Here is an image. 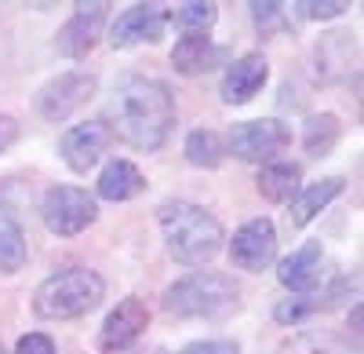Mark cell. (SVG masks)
<instances>
[{"instance_id": "obj_24", "label": "cell", "mask_w": 364, "mask_h": 354, "mask_svg": "<svg viewBox=\"0 0 364 354\" xmlns=\"http://www.w3.org/2000/svg\"><path fill=\"white\" fill-rule=\"evenodd\" d=\"M314 311H321V296H295V300H284V303H277V311H273V318L277 321H302L306 314H314Z\"/></svg>"}, {"instance_id": "obj_8", "label": "cell", "mask_w": 364, "mask_h": 354, "mask_svg": "<svg viewBox=\"0 0 364 354\" xmlns=\"http://www.w3.org/2000/svg\"><path fill=\"white\" fill-rule=\"evenodd\" d=\"M109 146V128L102 121H84V125H73L63 132V139H58V150H63V161L73 168V172H91L102 154Z\"/></svg>"}, {"instance_id": "obj_16", "label": "cell", "mask_w": 364, "mask_h": 354, "mask_svg": "<svg viewBox=\"0 0 364 354\" xmlns=\"http://www.w3.org/2000/svg\"><path fill=\"white\" fill-rule=\"evenodd\" d=\"M219 63V48L211 44V37L208 33H186L175 48H171V66L178 70V73H204V70H211Z\"/></svg>"}, {"instance_id": "obj_3", "label": "cell", "mask_w": 364, "mask_h": 354, "mask_svg": "<svg viewBox=\"0 0 364 354\" xmlns=\"http://www.w3.org/2000/svg\"><path fill=\"white\" fill-rule=\"evenodd\" d=\"M240 307V285L223 271H197L164 288V311L175 318H226Z\"/></svg>"}, {"instance_id": "obj_10", "label": "cell", "mask_w": 364, "mask_h": 354, "mask_svg": "<svg viewBox=\"0 0 364 354\" xmlns=\"http://www.w3.org/2000/svg\"><path fill=\"white\" fill-rule=\"evenodd\" d=\"M164 26H168V11L161 4H135L124 15H117V22L109 26V44L132 48L142 41H161Z\"/></svg>"}, {"instance_id": "obj_18", "label": "cell", "mask_w": 364, "mask_h": 354, "mask_svg": "<svg viewBox=\"0 0 364 354\" xmlns=\"http://www.w3.org/2000/svg\"><path fill=\"white\" fill-rule=\"evenodd\" d=\"M299 165H288V161H269L262 172H259V179H255V187H259V194L266 197V201H273V204H281V201H291L295 197V190H299Z\"/></svg>"}, {"instance_id": "obj_17", "label": "cell", "mask_w": 364, "mask_h": 354, "mask_svg": "<svg viewBox=\"0 0 364 354\" xmlns=\"http://www.w3.org/2000/svg\"><path fill=\"white\" fill-rule=\"evenodd\" d=\"M146 190V175L132 161H109L99 175V197L106 201H128Z\"/></svg>"}, {"instance_id": "obj_14", "label": "cell", "mask_w": 364, "mask_h": 354, "mask_svg": "<svg viewBox=\"0 0 364 354\" xmlns=\"http://www.w3.org/2000/svg\"><path fill=\"white\" fill-rule=\"evenodd\" d=\"M321 263H324V249H321V241H306L299 252H291L284 263H281V271H277V278H281V285H288L291 292H314L317 285H321Z\"/></svg>"}, {"instance_id": "obj_11", "label": "cell", "mask_w": 364, "mask_h": 354, "mask_svg": "<svg viewBox=\"0 0 364 354\" xmlns=\"http://www.w3.org/2000/svg\"><path fill=\"white\" fill-rule=\"evenodd\" d=\"M106 8L102 0H91V4H77L70 22L63 26V33H58V51L70 55V58H80L95 48L99 33H102V22H106Z\"/></svg>"}, {"instance_id": "obj_21", "label": "cell", "mask_w": 364, "mask_h": 354, "mask_svg": "<svg viewBox=\"0 0 364 354\" xmlns=\"http://www.w3.org/2000/svg\"><path fill=\"white\" fill-rule=\"evenodd\" d=\"M339 139V117H331V113H321V117H310L306 121V135H302V142H306V150L324 157L331 146H336Z\"/></svg>"}, {"instance_id": "obj_25", "label": "cell", "mask_w": 364, "mask_h": 354, "mask_svg": "<svg viewBox=\"0 0 364 354\" xmlns=\"http://www.w3.org/2000/svg\"><path fill=\"white\" fill-rule=\"evenodd\" d=\"M295 8L306 19H339V15H346L350 4H343V0H302V4H295Z\"/></svg>"}, {"instance_id": "obj_9", "label": "cell", "mask_w": 364, "mask_h": 354, "mask_svg": "<svg viewBox=\"0 0 364 354\" xmlns=\"http://www.w3.org/2000/svg\"><path fill=\"white\" fill-rule=\"evenodd\" d=\"M230 256L240 271H262L273 263V256H277V230H273L269 219H252L245 223L233 241H230Z\"/></svg>"}, {"instance_id": "obj_12", "label": "cell", "mask_w": 364, "mask_h": 354, "mask_svg": "<svg viewBox=\"0 0 364 354\" xmlns=\"http://www.w3.org/2000/svg\"><path fill=\"white\" fill-rule=\"evenodd\" d=\"M146 326H149L146 303L135 300V296H128L124 303H117V311L102 321L99 343H102V350H124V347H132V343L142 336Z\"/></svg>"}, {"instance_id": "obj_1", "label": "cell", "mask_w": 364, "mask_h": 354, "mask_svg": "<svg viewBox=\"0 0 364 354\" xmlns=\"http://www.w3.org/2000/svg\"><path fill=\"white\" fill-rule=\"evenodd\" d=\"M106 113L113 121V132L128 146L157 150V146H164L175 125V99L164 80L146 77V73H124L113 84Z\"/></svg>"}, {"instance_id": "obj_29", "label": "cell", "mask_w": 364, "mask_h": 354, "mask_svg": "<svg viewBox=\"0 0 364 354\" xmlns=\"http://www.w3.org/2000/svg\"><path fill=\"white\" fill-rule=\"evenodd\" d=\"M15 139H18V125H15V117H0V154H4Z\"/></svg>"}, {"instance_id": "obj_7", "label": "cell", "mask_w": 364, "mask_h": 354, "mask_svg": "<svg viewBox=\"0 0 364 354\" xmlns=\"http://www.w3.org/2000/svg\"><path fill=\"white\" fill-rule=\"evenodd\" d=\"M291 142V128L277 117L266 121H245L230 128V154H237L240 161H269L273 154H281Z\"/></svg>"}, {"instance_id": "obj_15", "label": "cell", "mask_w": 364, "mask_h": 354, "mask_svg": "<svg viewBox=\"0 0 364 354\" xmlns=\"http://www.w3.org/2000/svg\"><path fill=\"white\" fill-rule=\"evenodd\" d=\"M343 187H346L343 175H328V179H321V183H310L306 190H302V194L295 197L291 212H288L291 227H306V223H310L321 209H328V204L343 194Z\"/></svg>"}, {"instance_id": "obj_4", "label": "cell", "mask_w": 364, "mask_h": 354, "mask_svg": "<svg viewBox=\"0 0 364 354\" xmlns=\"http://www.w3.org/2000/svg\"><path fill=\"white\" fill-rule=\"evenodd\" d=\"M102 296H106V281L95 271L70 267L41 281V288L33 292V311L48 321H66V318H80L87 311H95Z\"/></svg>"}, {"instance_id": "obj_26", "label": "cell", "mask_w": 364, "mask_h": 354, "mask_svg": "<svg viewBox=\"0 0 364 354\" xmlns=\"http://www.w3.org/2000/svg\"><path fill=\"white\" fill-rule=\"evenodd\" d=\"M252 19L262 33H273L284 26V4H252Z\"/></svg>"}, {"instance_id": "obj_23", "label": "cell", "mask_w": 364, "mask_h": 354, "mask_svg": "<svg viewBox=\"0 0 364 354\" xmlns=\"http://www.w3.org/2000/svg\"><path fill=\"white\" fill-rule=\"evenodd\" d=\"M277 354H336V343H331V336H324V333H299Z\"/></svg>"}, {"instance_id": "obj_13", "label": "cell", "mask_w": 364, "mask_h": 354, "mask_svg": "<svg viewBox=\"0 0 364 354\" xmlns=\"http://www.w3.org/2000/svg\"><path fill=\"white\" fill-rule=\"evenodd\" d=\"M269 77V66H266V58L262 55H240L237 63L226 70V80H223V99L230 106H240V103H248L252 95L262 92V84Z\"/></svg>"}, {"instance_id": "obj_20", "label": "cell", "mask_w": 364, "mask_h": 354, "mask_svg": "<svg viewBox=\"0 0 364 354\" xmlns=\"http://www.w3.org/2000/svg\"><path fill=\"white\" fill-rule=\"evenodd\" d=\"M223 154H226L223 139H219L215 132H208V128H200V132H193V135L186 139V157H190V165H197V168H219V165H223Z\"/></svg>"}, {"instance_id": "obj_6", "label": "cell", "mask_w": 364, "mask_h": 354, "mask_svg": "<svg viewBox=\"0 0 364 354\" xmlns=\"http://www.w3.org/2000/svg\"><path fill=\"white\" fill-rule=\"evenodd\" d=\"M95 88H99V80L87 70L58 73L55 80H48L37 92V110H41V117H48V121H66L70 113H77L91 95H95Z\"/></svg>"}, {"instance_id": "obj_2", "label": "cell", "mask_w": 364, "mask_h": 354, "mask_svg": "<svg viewBox=\"0 0 364 354\" xmlns=\"http://www.w3.org/2000/svg\"><path fill=\"white\" fill-rule=\"evenodd\" d=\"M157 219H161V230H164L168 252L178 263H186V267H204L208 259L219 256L223 227L208 209H200V204H193V201H164L157 209Z\"/></svg>"}, {"instance_id": "obj_22", "label": "cell", "mask_w": 364, "mask_h": 354, "mask_svg": "<svg viewBox=\"0 0 364 354\" xmlns=\"http://www.w3.org/2000/svg\"><path fill=\"white\" fill-rule=\"evenodd\" d=\"M215 4H200V0H193V4H182L175 15H168V22H175L182 33H208V26L215 22Z\"/></svg>"}, {"instance_id": "obj_19", "label": "cell", "mask_w": 364, "mask_h": 354, "mask_svg": "<svg viewBox=\"0 0 364 354\" xmlns=\"http://www.w3.org/2000/svg\"><path fill=\"white\" fill-rule=\"evenodd\" d=\"M26 256H29V249H26L22 227L15 219H8V216H0V271H4V274L22 271L26 267Z\"/></svg>"}, {"instance_id": "obj_27", "label": "cell", "mask_w": 364, "mask_h": 354, "mask_svg": "<svg viewBox=\"0 0 364 354\" xmlns=\"http://www.w3.org/2000/svg\"><path fill=\"white\" fill-rule=\"evenodd\" d=\"M178 354H240V347L233 340H200V343L182 347Z\"/></svg>"}, {"instance_id": "obj_28", "label": "cell", "mask_w": 364, "mask_h": 354, "mask_svg": "<svg viewBox=\"0 0 364 354\" xmlns=\"http://www.w3.org/2000/svg\"><path fill=\"white\" fill-rule=\"evenodd\" d=\"M15 354H55V343H51V336H44V333H29V336L18 340Z\"/></svg>"}, {"instance_id": "obj_30", "label": "cell", "mask_w": 364, "mask_h": 354, "mask_svg": "<svg viewBox=\"0 0 364 354\" xmlns=\"http://www.w3.org/2000/svg\"><path fill=\"white\" fill-rule=\"evenodd\" d=\"M0 354H4V347H0Z\"/></svg>"}, {"instance_id": "obj_5", "label": "cell", "mask_w": 364, "mask_h": 354, "mask_svg": "<svg viewBox=\"0 0 364 354\" xmlns=\"http://www.w3.org/2000/svg\"><path fill=\"white\" fill-rule=\"evenodd\" d=\"M41 216H44V227L51 234H58V238H73V234L87 230L91 223L99 219V204L80 187H55V190L44 194Z\"/></svg>"}]
</instances>
